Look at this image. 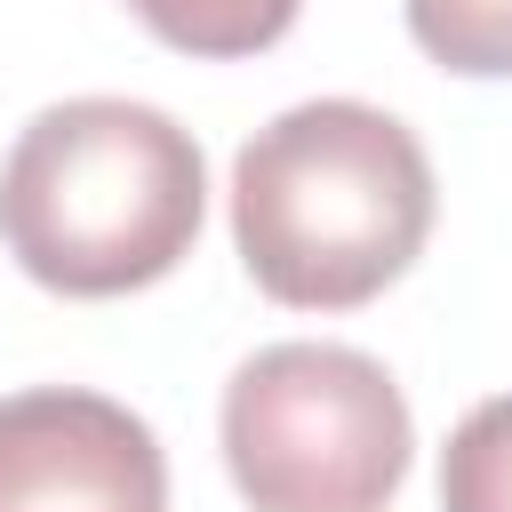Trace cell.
Wrapping results in <instances>:
<instances>
[{
  "label": "cell",
  "instance_id": "3",
  "mask_svg": "<svg viewBox=\"0 0 512 512\" xmlns=\"http://www.w3.org/2000/svg\"><path fill=\"white\" fill-rule=\"evenodd\" d=\"M408 448L400 384L352 344H264L224 384V464L248 512H384Z\"/></svg>",
  "mask_w": 512,
  "mask_h": 512
},
{
  "label": "cell",
  "instance_id": "7",
  "mask_svg": "<svg viewBox=\"0 0 512 512\" xmlns=\"http://www.w3.org/2000/svg\"><path fill=\"white\" fill-rule=\"evenodd\" d=\"M408 32L432 64L464 80L512 72V0H408Z\"/></svg>",
  "mask_w": 512,
  "mask_h": 512
},
{
  "label": "cell",
  "instance_id": "6",
  "mask_svg": "<svg viewBox=\"0 0 512 512\" xmlns=\"http://www.w3.org/2000/svg\"><path fill=\"white\" fill-rule=\"evenodd\" d=\"M440 512H512V392L480 400L440 448Z\"/></svg>",
  "mask_w": 512,
  "mask_h": 512
},
{
  "label": "cell",
  "instance_id": "4",
  "mask_svg": "<svg viewBox=\"0 0 512 512\" xmlns=\"http://www.w3.org/2000/svg\"><path fill=\"white\" fill-rule=\"evenodd\" d=\"M0 512H168V464L152 424L72 384L8 392Z\"/></svg>",
  "mask_w": 512,
  "mask_h": 512
},
{
  "label": "cell",
  "instance_id": "5",
  "mask_svg": "<svg viewBox=\"0 0 512 512\" xmlns=\"http://www.w3.org/2000/svg\"><path fill=\"white\" fill-rule=\"evenodd\" d=\"M128 8L184 56H256L296 24L304 0H128Z\"/></svg>",
  "mask_w": 512,
  "mask_h": 512
},
{
  "label": "cell",
  "instance_id": "1",
  "mask_svg": "<svg viewBox=\"0 0 512 512\" xmlns=\"http://www.w3.org/2000/svg\"><path fill=\"white\" fill-rule=\"evenodd\" d=\"M432 200L424 144L360 96L296 104L232 160L240 264L288 312H352L384 296L424 256Z\"/></svg>",
  "mask_w": 512,
  "mask_h": 512
},
{
  "label": "cell",
  "instance_id": "2",
  "mask_svg": "<svg viewBox=\"0 0 512 512\" xmlns=\"http://www.w3.org/2000/svg\"><path fill=\"white\" fill-rule=\"evenodd\" d=\"M208 208L192 128L128 96L48 104L0 160V240L56 296H128L168 280Z\"/></svg>",
  "mask_w": 512,
  "mask_h": 512
}]
</instances>
